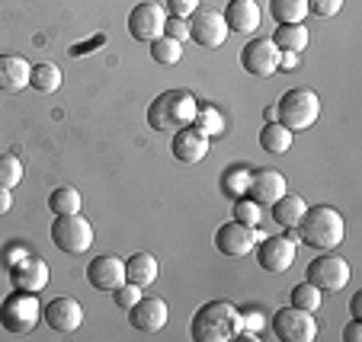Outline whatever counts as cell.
I'll return each instance as SVG.
<instances>
[{
  "mask_svg": "<svg viewBox=\"0 0 362 342\" xmlns=\"http://www.w3.org/2000/svg\"><path fill=\"white\" fill-rule=\"evenodd\" d=\"M359 339H362V323L359 320L346 323V329H343V342H359Z\"/></svg>",
  "mask_w": 362,
  "mask_h": 342,
  "instance_id": "obj_40",
  "label": "cell"
},
{
  "mask_svg": "<svg viewBox=\"0 0 362 342\" xmlns=\"http://www.w3.org/2000/svg\"><path fill=\"white\" fill-rule=\"evenodd\" d=\"M225 23L228 29H234V32H257L260 29V4L257 0H228V7H225Z\"/></svg>",
  "mask_w": 362,
  "mask_h": 342,
  "instance_id": "obj_21",
  "label": "cell"
},
{
  "mask_svg": "<svg viewBox=\"0 0 362 342\" xmlns=\"http://www.w3.org/2000/svg\"><path fill=\"white\" fill-rule=\"evenodd\" d=\"M260 147L267 154H276V157H279V154H286L288 147H292V131L273 118L269 125H263L260 128Z\"/></svg>",
  "mask_w": 362,
  "mask_h": 342,
  "instance_id": "obj_24",
  "label": "cell"
},
{
  "mask_svg": "<svg viewBox=\"0 0 362 342\" xmlns=\"http://www.w3.org/2000/svg\"><path fill=\"white\" fill-rule=\"evenodd\" d=\"M234 221H240L247 227H257L260 224V205L250 199H238L234 202Z\"/></svg>",
  "mask_w": 362,
  "mask_h": 342,
  "instance_id": "obj_35",
  "label": "cell"
},
{
  "mask_svg": "<svg viewBox=\"0 0 362 342\" xmlns=\"http://www.w3.org/2000/svg\"><path fill=\"white\" fill-rule=\"evenodd\" d=\"M29 71H33V64L23 55L4 51V55H0V93H20V90H26Z\"/></svg>",
  "mask_w": 362,
  "mask_h": 342,
  "instance_id": "obj_20",
  "label": "cell"
},
{
  "mask_svg": "<svg viewBox=\"0 0 362 342\" xmlns=\"http://www.w3.org/2000/svg\"><path fill=\"white\" fill-rule=\"evenodd\" d=\"M87 281L96 291H112V288H119L125 281V259H119V256H112V253H103V256H96V259H90Z\"/></svg>",
  "mask_w": 362,
  "mask_h": 342,
  "instance_id": "obj_16",
  "label": "cell"
},
{
  "mask_svg": "<svg viewBox=\"0 0 362 342\" xmlns=\"http://www.w3.org/2000/svg\"><path fill=\"white\" fill-rule=\"evenodd\" d=\"M238 317H240V333L244 336H260V329H263V310L260 307H244V310H238Z\"/></svg>",
  "mask_w": 362,
  "mask_h": 342,
  "instance_id": "obj_34",
  "label": "cell"
},
{
  "mask_svg": "<svg viewBox=\"0 0 362 342\" xmlns=\"http://www.w3.org/2000/svg\"><path fill=\"white\" fill-rule=\"evenodd\" d=\"M192 125H196V131H202L205 138L225 135V116H221L215 106H202V109H196V116H192Z\"/></svg>",
  "mask_w": 362,
  "mask_h": 342,
  "instance_id": "obj_29",
  "label": "cell"
},
{
  "mask_svg": "<svg viewBox=\"0 0 362 342\" xmlns=\"http://www.w3.org/2000/svg\"><path fill=\"white\" fill-rule=\"evenodd\" d=\"M151 58L158 64H180V58H183V42L170 39V35H160V39L151 42Z\"/></svg>",
  "mask_w": 362,
  "mask_h": 342,
  "instance_id": "obj_30",
  "label": "cell"
},
{
  "mask_svg": "<svg viewBox=\"0 0 362 342\" xmlns=\"http://www.w3.org/2000/svg\"><path fill=\"white\" fill-rule=\"evenodd\" d=\"M228 23L218 10H205L199 7L196 13L189 16V39L196 42L199 48H221L228 39Z\"/></svg>",
  "mask_w": 362,
  "mask_h": 342,
  "instance_id": "obj_11",
  "label": "cell"
},
{
  "mask_svg": "<svg viewBox=\"0 0 362 342\" xmlns=\"http://www.w3.org/2000/svg\"><path fill=\"white\" fill-rule=\"evenodd\" d=\"M321 116V96L308 87H295L279 96L276 103V122L286 125L288 131H308Z\"/></svg>",
  "mask_w": 362,
  "mask_h": 342,
  "instance_id": "obj_4",
  "label": "cell"
},
{
  "mask_svg": "<svg viewBox=\"0 0 362 342\" xmlns=\"http://www.w3.org/2000/svg\"><path fill=\"white\" fill-rule=\"evenodd\" d=\"M192 342H231L240 336V317L231 301H209L189 320Z\"/></svg>",
  "mask_w": 362,
  "mask_h": 342,
  "instance_id": "obj_1",
  "label": "cell"
},
{
  "mask_svg": "<svg viewBox=\"0 0 362 342\" xmlns=\"http://www.w3.org/2000/svg\"><path fill=\"white\" fill-rule=\"evenodd\" d=\"M349 310H353V320H359V314H362V295H356V298H353Z\"/></svg>",
  "mask_w": 362,
  "mask_h": 342,
  "instance_id": "obj_42",
  "label": "cell"
},
{
  "mask_svg": "<svg viewBox=\"0 0 362 342\" xmlns=\"http://www.w3.org/2000/svg\"><path fill=\"white\" fill-rule=\"evenodd\" d=\"M138 298H141V288L132 285V281H122L119 288H112V301H116V307H122V310H129Z\"/></svg>",
  "mask_w": 362,
  "mask_h": 342,
  "instance_id": "obj_36",
  "label": "cell"
},
{
  "mask_svg": "<svg viewBox=\"0 0 362 342\" xmlns=\"http://www.w3.org/2000/svg\"><path fill=\"white\" fill-rule=\"evenodd\" d=\"M250 176H253V170H247V166H231V170H225L221 189H225L228 199H240L247 192V185H250Z\"/></svg>",
  "mask_w": 362,
  "mask_h": 342,
  "instance_id": "obj_31",
  "label": "cell"
},
{
  "mask_svg": "<svg viewBox=\"0 0 362 342\" xmlns=\"http://www.w3.org/2000/svg\"><path fill=\"white\" fill-rule=\"evenodd\" d=\"M253 256H257L260 269L279 275V272H286V269H292V262H295V243L288 237H282V233H276V237L257 240Z\"/></svg>",
  "mask_w": 362,
  "mask_h": 342,
  "instance_id": "obj_13",
  "label": "cell"
},
{
  "mask_svg": "<svg viewBox=\"0 0 362 342\" xmlns=\"http://www.w3.org/2000/svg\"><path fill=\"white\" fill-rule=\"evenodd\" d=\"M164 35H170V39H177V42H186V39H189V20H180V16H167Z\"/></svg>",
  "mask_w": 362,
  "mask_h": 342,
  "instance_id": "obj_38",
  "label": "cell"
},
{
  "mask_svg": "<svg viewBox=\"0 0 362 342\" xmlns=\"http://www.w3.org/2000/svg\"><path fill=\"white\" fill-rule=\"evenodd\" d=\"M167 320H170V310L160 298H138L129 307V323L138 333H158L167 326Z\"/></svg>",
  "mask_w": 362,
  "mask_h": 342,
  "instance_id": "obj_14",
  "label": "cell"
},
{
  "mask_svg": "<svg viewBox=\"0 0 362 342\" xmlns=\"http://www.w3.org/2000/svg\"><path fill=\"white\" fill-rule=\"evenodd\" d=\"M164 4H167V13L180 16V20H189L199 10V0H164Z\"/></svg>",
  "mask_w": 362,
  "mask_h": 342,
  "instance_id": "obj_39",
  "label": "cell"
},
{
  "mask_svg": "<svg viewBox=\"0 0 362 342\" xmlns=\"http://www.w3.org/2000/svg\"><path fill=\"white\" fill-rule=\"evenodd\" d=\"M42 320L55 329V333H74L83 323V307L74 298H55V301L42 304Z\"/></svg>",
  "mask_w": 362,
  "mask_h": 342,
  "instance_id": "obj_15",
  "label": "cell"
},
{
  "mask_svg": "<svg viewBox=\"0 0 362 342\" xmlns=\"http://www.w3.org/2000/svg\"><path fill=\"white\" fill-rule=\"evenodd\" d=\"M343 7V0H308V13L321 16V20H327V16H337Z\"/></svg>",
  "mask_w": 362,
  "mask_h": 342,
  "instance_id": "obj_37",
  "label": "cell"
},
{
  "mask_svg": "<svg viewBox=\"0 0 362 342\" xmlns=\"http://www.w3.org/2000/svg\"><path fill=\"white\" fill-rule=\"evenodd\" d=\"M20 179H23V164H20V157H13V154H0V185L13 189Z\"/></svg>",
  "mask_w": 362,
  "mask_h": 342,
  "instance_id": "obj_33",
  "label": "cell"
},
{
  "mask_svg": "<svg viewBox=\"0 0 362 342\" xmlns=\"http://www.w3.org/2000/svg\"><path fill=\"white\" fill-rule=\"evenodd\" d=\"M273 333H276V339H282V342H315V336H317L315 314L288 304V307L276 310Z\"/></svg>",
  "mask_w": 362,
  "mask_h": 342,
  "instance_id": "obj_7",
  "label": "cell"
},
{
  "mask_svg": "<svg viewBox=\"0 0 362 342\" xmlns=\"http://www.w3.org/2000/svg\"><path fill=\"white\" fill-rule=\"evenodd\" d=\"M10 281H13V288H20V291L39 295L42 288L48 285V266L39 256H23V259H16L13 266H10Z\"/></svg>",
  "mask_w": 362,
  "mask_h": 342,
  "instance_id": "obj_17",
  "label": "cell"
},
{
  "mask_svg": "<svg viewBox=\"0 0 362 342\" xmlns=\"http://www.w3.org/2000/svg\"><path fill=\"white\" fill-rule=\"evenodd\" d=\"M298 237L305 240L308 247L315 250H337L340 247L343 233H346V224H343V214L337 212L334 205H311L298 221Z\"/></svg>",
  "mask_w": 362,
  "mask_h": 342,
  "instance_id": "obj_3",
  "label": "cell"
},
{
  "mask_svg": "<svg viewBox=\"0 0 362 342\" xmlns=\"http://www.w3.org/2000/svg\"><path fill=\"white\" fill-rule=\"evenodd\" d=\"M308 42H311V35H308V29L301 26V23H295V26H276L273 32V45L279 48V51H305Z\"/></svg>",
  "mask_w": 362,
  "mask_h": 342,
  "instance_id": "obj_25",
  "label": "cell"
},
{
  "mask_svg": "<svg viewBox=\"0 0 362 342\" xmlns=\"http://www.w3.org/2000/svg\"><path fill=\"white\" fill-rule=\"evenodd\" d=\"M257 240H260V231L257 227H247L240 221H228L215 231V250L228 259H240V256H250L253 247H257Z\"/></svg>",
  "mask_w": 362,
  "mask_h": 342,
  "instance_id": "obj_9",
  "label": "cell"
},
{
  "mask_svg": "<svg viewBox=\"0 0 362 342\" xmlns=\"http://www.w3.org/2000/svg\"><path fill=\"white\" fill-rule=\"evenodd\" d=\"M170 151L180 164H199V160L209 157V138L196 128H180V131H173Z\"/></svg>",
  "mask_w": 362,
  "mask_h": 342,
  "instance_id": "obj_19",
  "label": "cell"
},
{
  "mask_svg": "<svg viewBox=\"0 0 362 342\" xmlns=\"http://www.w3.org/2000/svg\"><path fill=\"white\" fill-rule=\"evenodd\" d=\"M305 279L315 288H321V291H340V288H346V281H349V262L343 259V256L324 250V256H315V259H311Z\"/></svg>",
  "mask_w": 362,
  "mask_h": 342,
  "instance_id": "obj_8",
  "label": "cell"
},
{
  "mask_svg": "<svg viewBox=\"0 0 362 342\" xmlns=\"http://www.w3.org/2000/svg\"><path fill=\"white\" fill-rule=\"evenodd\" d=\"M199 109V99L189 90H164L148 106V125L154 131H180L189 128L192 116Z\"/></svg>",
  "mask_w": 362,
  "mask_h": 342,
  "instance_id": "obj_2",
  "label": "cell"
},
{
  "mask_svg": "<svg viewBox=\"0 0 362 342\" xmlns=\"http://www.w3.org/2000/svg\"><path fill=\"white\" fill-rule=\"evenodd\" d=\"M13 208V195H10L7 185H0V214H7Z\"/></svg>",
  "mask_w": 362,
  "mask_h": 342,
  "instance_id": "obj_41",
  "label": "cell"
},
{
  "mask_svg": "<svg viewBox=\"0 0 362 342\" xmlns=\"http://www.w3.org/2000/svg\"><path fill=\"white\" fill-rule=\"evenodd\" d=\"M288 301H292V307H301V310H311V314H315V310L321 307V288H315L305 279L292 288V298H288Z\"/></svg>",
  "mask_w": 362,
  "mask_h": 342,
  "instance_id": "obj_32",
  "label": "cell"
},
{
  "mask_svg": "<svg viewBox=\"0 0 362 342\" xmlns=\"http://www.w3.org/2000/svg\"><path fill=\"white\" fill-rule=\"evenodd\" d=\"M29 87L39 90V93H55V90L62 87V71L48 61L33 64V71H29Z\"/></svg>",
  "mask_w": 362,
  "mask_h": 342,
  "instance_id": "obj_28",
  "label": "cell"
},
{
  "mask_svg": "<svg viewBox=\"0 0 362 342\" xmlns=\"http://www.w3.org/2000/svg\"><path fill=\"white\" fill-rule=\"evenodd\" d=\"M39 320H42V304L33 291H20L16 288L13 295L4 298V304H0V323L13 336H29L39 326Z\"/></svg>",
  "mask_w": 362,
  "mask_h": 342,
  "instance_id": "obj_5",
  "label": "cell"
},
{
  "mask_svg": "<svg viewBox=\"0 0 362 342\" xmlns=\"http://www.w3.org/2000/svg\"><path fill=\"white\" fill-rule=\"evenodd\" d=\"M164 23H167V13L160 4H154V0H141V4H135L129 13V32L135 42H144V45H151L154 39H160L164 35Z\"/></svg>",
  "mask_w": 362,
  "mask_h": 342,
  "instance_id": "obj_10",
  "label": "cell"
},
{
  "mask_svg": "<svg viewBox=\"0 0 362 342\" xmlns=\"http://www.w3.org/2000/svg\"><path fill=\"white\" fill-rule=\"evenodd\" d=\"M52 243H55L62 253L68 256H81L93 247V224L77 214H58L55 224H52Z\"/></svg>",
  "mask_w": 362,
  "mask_h": 342,
  "instance_id": "obj_6",
  "label": "cell"
},
{
  "mask_svg": "<svg viewBox=\"0 0 362 342\" xmlns=\"http://www.w3.org/2000/svg\"><path fill=\"white\" fill-rule=\"evenodd\" d=\"M240 68L250 77H273L279 71V48L273 45V39H250L240 48Z\"/></svg>",
  "mask_w": 362,
  "mask_h": 342,
  "instance_id": "obj_12",
  "label": "cell"
},
{
  "mask_svg": "<svg viewBox=\"0 0 362 342\" xmlns=\"http://www.w3.org/2000/svg\"><path fill=\"white\" fill-rule=\"evenodd\" d=\"M269 13L279 26H295V23H305L308 0H269Z\"/></svg>",
  "mask_w": 362,
  "mask_h": 342,
  "instance_id": "obj_26",
  "label": "cell"
},
{
  "mask_svg": "<svg viewBox=\"0 0 362 342\" xmlns=\"http://www.w3.org/2000/svg\"><path fill=\"white\" fill-rule=\"evenodd\" d=\"M158 275H160V266L151 253H132L125 259V281H132V285L148 288L158 281Z\"/></svg>",
  "mask_w": 362,
  "mask_h": 342,
  "instance_id": "obj_22",
  "label": "cell"
},
{
  "mask_svg": "<svg viewBox=\"0 0 362 342\" xmlns=\"http://www.w3.org/2000/svg\"><path fill=\"white\" fill-rule=\"evenodd\" d=\"M273 221L279 227H286V231H295V227H298V221H301V214L308 212V202L301 199V195H279V199L273 202Z\"/></svg>",
  "mask_w": 362,
  "mask_h": 342,
  "instance_id": "obj_23",
  "label": "cell"
},
{
  "mask_svg": "<svg viewBox=\"0 0 362 342\" xmlns=\"http://www.w3.org/2000/svg\"><path fill=\"white\" fill-rule=\"evenodd\" d=\"M288 179L282 176L279 170H257L250 176V185H247V195L257 205H273L279 195H286Z\"/></svg>",
  "mask_w": 362,
  "mask_h": 342,
  "instance_id": "obj_18",
  "label": "cell"
},
{
  "mask_svg": "<svg viewBox=\"0 0 362 342\" xmlns=\"http://www.w3.org/2000/svg\"><path fill=\"white\" fill-rule=\"evenodd\" d=\"M81 205H83V199H81V192L74 189V185H58L52 195H48V208H52V214H77L81 212Z\"/></svg>",
  "mask_w": 362,
  "mask_h": 342,
  "instance_id": "obj_27",
  "label": "cell"
}]
</instances>
